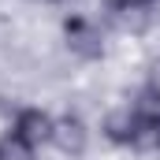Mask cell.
Listing matches in <instances>:
<instances>
[{
    "mask_svg": "<svg viewBox=\"0 0 160 160\" xmlns=\"http://www.w3.org/2000/svg\"><path fill=\"white\" fill-rule=\"evenodd\" d=\"M104 138L127 145V149H142V153H160V89L145 86L127 108L112 112L104 119Z\"/></svg>",
    "mask_w": 160,
    "mask_h": 160,
    "instance_id": "obj_1",
    "label": "cell"
},
{
    "mask_svg": "<svg viewBox=\"0 0 160 160\" xmlns=\"http://www.w3.org/2000/svg\"><path fill=\"white\" fill-rule=\"evenodd\" d=\"M63 38H67V48L82 60L104 56V34L89 15H67L63 19Z\"/></svg>",
    "mask_w": 160,
    "mask_h": 160,
    "instance_id": "obj_2",
    "label": "cell"
},
{
    "mask_svg": "<svg viewBox=\"0 0 160 160\" xmlns=\"http://www.w3.org/2000/svg\"><path fill=\"white\" fill-rule=\"evenodd\" d=\"M86 142H89V130H86L82 116H75V112L52 116V138H48V145H56L67 157H82L86 153Z\"/></svg>",
    "mask_w": 160,
    "mask_h": 160,
    "instance_id": "obj_3",
    "label": "cell"
},
{
    "mask_svg": "<svg viewBox=\"0 0 160 160\" xmlns=\"http://www.w3.org/2000/svg\"><path fill=\"white\" fill-rule=\"evenodd\" d=\"M11 130H15L22 142H30L34 149H41V145H48V138H52V116L41 112V108H19L15 119H11Z\"/></svg>",
    "mask_w": 160,
    "mask_h": 160,
    "instance_id": "obj_4",
    "label": "cell"
},
{
    "mask_svg": "<svg viewBox=\"0 0 160 160\" xmlns=\"http://www.w3.org/2000/svg\"><path fill=\"white\" fill-rule=\"evenodd\" d=\"M34 157H38V149L30 142H22L11 127L0 134V160H34Z\"/></svg>",
    "mask_w": 160,
    "mask_h": 160,
    "instance_id": "obj_5",
    "label": "cell"
},
{
    "mask_svg": "<svg viewBox=\"0 0 160 160\" xmlns=\"http://www.w3.org/2000/svg\"><path fill=\"white\" fill-rule=\"evenodd\" d=\"M157 0H108V8L112 11H145V8H153Z\"/></svg>",
    "mask_w": 160,
    "mask_h": 160,
    "instance_id": "obj_6",
    "label": "cell"
},
{
    "mask_svg": "<svg viewBox=\"0 0 160 160\" xmlns=\"http://www.w3.org/2000/svg\"><path fill=\"white\" fill-rule=\"evenodd\" d=\"M48 4H71V0H48Z\"/></svg>",
    "mask_w": 160,
    "mask_h": 160,
    "instance_id": "obj_7",
    "label": "cell"
}]
</instances>
